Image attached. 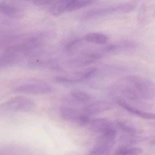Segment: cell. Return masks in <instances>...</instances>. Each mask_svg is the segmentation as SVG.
Segmentation results:
<instances>
[{
    "instance_id": "obj_1",
    "label": "cell",
    "mask_w": 155,
    "mask_h": 155,
    "mask_svg": "<svg viewBox=\"0 0 155 155\" xmlns=\"http://www.w3.org/2000/svg\"><path fill=\"white\" fill-rule=\"evenodd\" d=\"M111 95L132 100L155 98V83L141 77L127 76L117 81L109 88Z\"/></svg>"
},
{
    "instance_id": "obj_2",
    "label": "cell",
    "mask_w": 155,
    "mask_h": 155,
    "mask_svg": "<svg viewBox=\"0 0 155 155\" xmlns=\"http://www.w3.org/2000/svg\"><path fill=\"white\" fill-rule=\"evenodd\" d=\"M13 91L19 93L43 95L53 92L54 88L44 81L29 78L19 81L13 87Z\"/></svg>"
},
{
    "instance_id": "obj_3",
    "label": "cell",
    "mask_w": 155,
    "mask_h": 155,
    "mask_svg": "<svg viewBox=\"0 0 155 155\" xmlns=\"http://www.w3.org/2000/svg\"><path fill=\"white\" fill-rule=\"evenodd\" d=\"M117 135L116 130L111 128L101 135L88 155H105L107 154L114 145Z\"/></svg>"
},
{
    "instance_id": "obj_4",
    "label": "cell",
    "mask_w": 155,
    "mask_h": 155,
    "mask_svg": "<svg viewBox=\"0 0 155 155\" xmlns=\"http://www.w3.org/2000/svg\"><path fill=\"white\" fill-rule=\"evenodd\" d=\"M35 106L36 103L31 99L24 96H18L4 102L1 108L3 110L29 112L31 111Z\"/></svg>"
},
{
    "instance_id": "obj_5",
    "label": "cell",
    "mask_w": 155,
    "mask_h": 155,
    "mask_svg": "<svg viewBox=\"0 0 155 155\" xmlns=\"http://www.w3.org/2000/svg\"><path fill=\"white\" fill-rule=\"evenodd\" d=\"M97 68H88L76 71L72 74L58 76L55 78V81L58 83L62 84H73L81 83L92 78L97 73Z\"/></svg>"
},
{
    "instance_id": "obj_6",
    "label": "cell",
    "mask_w": 155,
    "mask_h": 155,
    "mask_svg": "<svg viewBox=\"0 0 155 155\" xmlns=\"http://www.w3.org/2000/svg\"><path fill=\"white\" fill-rule=\"evenodd\" d=\"M60 112L61 117L68 122L78 123L81 126H87L90 121L89 115L72 107H62Z\"/></svg>"
},
{
    "instance_id": "obj_7",
    "label": "cell",
    "mask_w": 155,
    "mask_h": 155,
    "mask_svg": "<svg viewBox=\"0 0 155 155\" xmlns=\"http://www.w3.org/2000/svg\"><path fill=\"white\" fill-rule=\"evenodd\" d=\"M155 18V1H143L138 12L137 21L141 26L148 25Z\"/></svg>"
},
{
    "instance_id": "obj_8",
    "label": "cell",
    "mask_w": 155,
    "mask_h": 155,
    "mask_svg": "<svg viewBox=\"0 0 155 155\" xmlns=\"http://www.w3.org/2000/svg\"><path fill=\"white\" fill-rule=\"evenodd\" d=\"M122 3H121L117 5L91 9L84 12L81 15V18L83 20H89L114 12L122 13Z\"/></svg>"
},
{
    "instance_id": "obj_9",
    "label": "cell",
    "mask_w": 155,
    "mask_h": 155,
    "mask_svg": "<svg viewBox=\"0 0 155 155\" xmlns=\"http://www.w3.org/2000/svg\"><path fill=\"white\" fill-rule=\"evenodd\" d=\"M101 57V54L97 52H86L80 57L69 60L67 64L71 68L83 67L91 64Z\"/></svg>"
},
{
    "instance_id": "obj_10",
    "label": "cell",
    "mask_w": 155,
    "mask_h": 155,
    "mask_svg": "<svg viewBox=\"0 0 155 155\" xmlns=\"http://www.w3.org/2000/svg\"><path fill=\"white\" fill-rule=\"evenodd\" d=\"M112 102L107 101H98L85 105L82 111L88 115L97 114L110 109L113 107Z\"/></svg>"
},
{
    "instance_id": "obj_11",
    "label": "cell",
    "mask_w": 155,
    "mask_h": 155,
    "mask_svg": "<svg viewBox=\"0 0 155 155\" xmlns=\"http://www.w3.org/2000/svg\"><path fill=\"white\" fill-rule=\"evenodd\" d=\"M0 11L2 13L12 18H21L25 15V12L21 7L7 2H1Z\"/></svg>"
},
{
    "instance_id": "obj_12",
    "label": "cell",
    "mask_w": 155,
    "mask_h": 155,
    "mask_svg": "<svg viewBox=\"0 0 155 155\" xmlns=\"http://www.w3.org/2000/svg\"><path fill=\"white\" fill-rule=\"evenodd\" d=\"M88 125L91 131L95 133H101V135L106 133L112 127L109 122L103 118L90 120Z\"/></svg>"
},
{
    "instance_id": "obj_13",
    "label": "cell",
    "mask_w": 155,
    "mask_h": 155,
    "mask_svg": "<svg viewBox=\"0 0 155 155\" xmlns=\"http://www.w3.org/2000/svg\"><path fill=\"white\" fill-rule=\"evenodd\" d=\"M117 103L121 107H123L124 109L128 110L129 112L135 114L136 116H138L140 117L145 119L155 120V113H149V112H145V111L138 109L129 105L123 100L118 99Z\"/></svg>"
},
{
    "instance_id": "obj_14",
    "label": "cell",
    "mask_w": 155,
    "mask_h": 155,
    "mask_svg": "<svg viewBox=\"0 0 155 155\" xmlns=\"http://www.w3.org/2000/svg\"><path fill=\"white\" fill-rule=\"evenodd\" d=\"M137 45L134 41H125L117 44L115 43V44H110L105 47V48L104 49V51L106 52H114L120 50L135 48H137Z\"/></svg>"
},
{
    "instance_id": "obj_15",
    "label": "cell",
    "mask_w": 155,
    "mask_h": 155,
    "mask_svg": "<svg viewBox=\"0 0 155 155\" xmlns=\"http://www.w3.org/2000/svg\"><path fill=\"white\" fill-rule=\"evenodd\" d=\"M71 1L69 0H63L55 2L50 9L51 14L54 17L61 16L65 11H67Z\"/></svg>"
},
{
    "instance_id": "obj_16",
    "label": "cell",
    "mask_w": 155,
    "mask_h": 155,
    "mask_svg": "<svg viewBox=\"0 0 155 155\" xmlns=\"http://www.w3.org/2000/svg\"><path fill=\"white\" fill-rule=\"evenodd\" d=\"M86 41L95 44L104 45L107 42L108 37L103 33L98 32H89L84 36Z\"/></svg>"
},
{
    "instance_id": "obj_17",
    "label": "cell",
    "mask_w": 155,
    "mask_h": 155,
    "mask_svg": "<svg viewBox=\"0 0 155 155\" xmlns=\"http://www.w3.org/2000/svg\"><path fill=\"white\" fill-rule=\"evenodd\" d=\"M71 98L75 102L84 103L93 99V97L88 92L80 90H74L70 92Z\"/></svg>"
},
{
    "instance_id": "obj_18",
    "label": "cell",
    "mask_w": 155,
    "mask_h": 155,
    "mask_svg": "<svg viewBox=\"0 0 155 155\" xmlns=\"http://www.w3.org/2000/svg\"><path fill=\"white\" fill-rule=\"evenodd\" d=\"M95 2L94 1L91 0H79V1H71L68 7V12H72L78 10L80 9L88 7Z\"/></svg>"
},
{
    "instance_id": "obj_19",
    "label": "cell",
    "mask_w": 155,
    "mask_h": 155,
    "mask_svg": "<svg viewBox=\"0 0 155 155\" xmlns=\"http://www.w3.org/2000/svg\"><path fill=\"white\" fill-rule=\"evenodd\" d=\"M143 152V150L140 148L133 147L127 148H121L117 152V155H140Z\"/></svg>"
},
{
    "instance_id": "obj_20",
    "label": "cell",
    "mask_w": 155,
    "mask_h": 155,
    "mask_svg": "<svg viewBox=\"0 0 155 155\" xmlns=\"http://www.w3.org/2000/svg\"><path fill=\"white\" fill-rule=\"evenodd\" d=\"M118 125L121 130L125 132H127L130 134H138L141 133L142 132V130H140V129H137L134 127L126 125L122 122H119Z\"/></svg>"
},
{
    "instance_id": "obj_21",
    "label": "cell",
    "mask_w": 155,
    "mask_h": 155,
    "mask_svg": "<svg viewBox=\"0 0 155 155\" xmlns=\"http://www.w3.org/2000/svg\"><path fill=\"white\" fill-rule=\"evenodd\" d=\"M52 2L51 1H34L32 2V3L38 6H42L48 5L52 3Z\"/></svg>"
},
{
    "instance_id": "obj_22",
    "label": "cell",
    "mask_w": 155,
    "mask_h": 155,
    "mask_svg": "<svg viewBox=\"0 0 155 155\" xmlns=\"http://www.w3.org/2000/svg\"><path fill=\"white\" fill-rule=\"evenodd\" d=\"M65 155H81L78 152H75V151H70L66 153Z\"/></svg>"
}]
</instances>
